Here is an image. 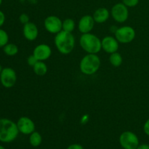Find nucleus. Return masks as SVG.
I'll return each instance as SVG.
<instances>
[{
    "label": "nucleus",
    "mask_w": 149,
    "mask_h": 149,
    "mask_svg": "<svg viewBox=\"0 0 149 149\" xmlns=\"http://www.w3.org/2000/svg\"><path fill=\"white\" fill-rule=\"evenodd\" d=\"M54 42L58 50L63 55H68L75 47V38L72 33L63 30L55 34Z\"/></svg>",
    "instance_id": "f257e3e1"
},
{
    "label": "nucleus",
    "mask_w": 149,
    "mask_h": 149,
    "mask_svg": "<svg viewBox=\"0 0 149 149\" xmlns=\"http://www.w3.org/2000/svg\"><path fill=\"white\" fill-rule=\"evenodd\" d=\"M17 123L8 119H0V141L11 143L17 138L19 133Z\"/></svg>",
    "instance_id": "f03ea898"
},
{
    "label": "nucleus",
    "mask_w": 149,
    "mask_h": 149,
    "mask_svg": "<svg viewBox=\"0 0 149 149\" xmlns=\"http://www.w3.org/2000/svg\"><path fill=\"white\" fill-rule=\"evenodd\" d=\"M81 47L89 54H97L101 50V40L91 33H82L79 39Z\"/></svg>",
    "instance_id": "7ed1b4c3"
},
{
    "label": "nucleus",
    "mask_w": 149,
    "mask_h": 149,
    "mask_svg": "<svg viewBox=\"0 0 149 149\" xmlns=\"http://www.w3.org/2000/svg\"><path fill=\"white\" fill-rule=\"evenodd\" d=\"M100 63V59L97 54L87 53L80 61V71L85 75H93L99 70Z\"/></svg>",
    "instance_id": "20e7f679"
},
{
    "label": "nucleus",
    "mask_w": 149,
    "mask_h": 149,
    "mask_svg": "<svg viewBox=\"0 0 149 149\" xmlns=\"http://www.w3.org/2000/svg\"><path fill=\"white\" fill-rule=\"evenodd\" d=\"M119 144L124 149H136L139 144V138L131 131L122 132L119 138Z\"/></svg>",
    "instance_id": "39448f33"
},
{
    "label": "nucleus",
    "mask_w": 149,
    "mask_h": 149,
    "mask_svg": "<svg viewBox=\"0 0 149 149\" xmlns=\"http://www.w3.org/2000/svg\"><path fill=\"white\" fill-rule=\"evenodd\" d=\"M114 34L115 38L117 39L118 42L122 44H127L135 39L136 33L132 27L130 26H125L116 29Z\"/></svg>",
    "instance_id": "423d86ee"
},
{
    "label": "nucleus",
    "mask_w": 149,
    "mask_h": 149,
    "mask_svg": "<svg viewBox=\"0 0 149 149\" xmlns=\"http://www.w3.org/2000/svg\"><path fill=\"white\" fill-rule=\"evenodd\" d=\"M111 14L115 21L118 23H125L129 17L128 7L123 3H117L112 7Z\"/></svg>",
    "instance_id": "0eeeda50"
},
{
    "label": "nucleus",
    "mask_w": 149,
    "mask_h": 149,
    "mask_svg": "<svg viewBox=\"0 0 149 149\" xmlns=\"http://www.w3.org/2000/svg\"><path fill=\"white\" fill-rule=\"evenodd\" d=\"M1 83L6 88H11L15 84L17 81V75L14 69L12 68H4L0 74Z\"/></svg>",
    "instance_id": "6e6552de"
},
{
    "label": "nucleus",
    "mask_w": 149,
    "mask_h": 149,
    "mask_svg": "<svg viewBox=\"0 0 149 149\" xmlns=\"http://www.w3.org/2000/svg\"><path fill=\"white\" fill-rule=\"evenodd\" d=\"M44 26L49 33L56 34L62 31L63 21L58 16L49 15L45 18Z\"/></svg>",
    "instance_id": "1a4fd4ad"
},
{
    "label": "nucleus",
    "mask_w": 149,
    "mask_h": 149,
    "mask_svg": "<svg viewBox=\"0 0 149 149\" xmlns=\"http://www.w3.org/2000/svg\"><path fill=\"white\" fill-rule=\"evenodd\" d=\"M17 126L19 132L23 135H31L35 131L34 122L27 116L20 117L17 122Z\"/></svg>",
    "instance_id": "9d476101"
},
{
    "label": "nucleus",
    "mask_w": 149,
    "mask_h": 149,
    "mask_svg": "<svg viewBox=\"0 0 149 149\" xmlns=\"http://www.w3.org/2000/svg\"><path fill=\"white\" fill-rule=\"evenodd\" d=\"M33 55L38 61H45L50 58L52 49L47 44H40L33 49Z\"/></svg>",
    "instance_id": "9b49d317"
},
{
    "label": "nucleus",
    "mask_w": 149,
    "mask_h": 149,
    "mask_svg": "<svg viewBox=\"0 0 149 149\" xmlns=\"http://www.w3.org/2000/svg\"><path fill=\"white\" fill-rule=\"evenodd\" d=\"M102 49L109 54L117 52L119 49V42L115 37L111 36H105L101 40Z\"/></svg>",
    "instance_id": "f8f14e48"
},
{
    "label": "nucleus",
    "mask_w": 149,
    "mask_h": 149,
    "mask_svg": "<svg viewBox=\"0 0 149 149\" xmlns=\"http://www.w3.org/2000/svg\"><path fill=\"white\" fill-rule=\"evenodd\" d=\"M95 20L93 16L86 15L82 16L78 23V29L81 33H90L94 28Z\"/></svg>",
    "instance_id": "ddd939ff"
},
{
    "label": "nucleus",
    "mask_w": 149,
    "mask_h": 149,
    "mask_svg": "<svg viewBox=\"0 0 149 149\" xmlns=\"http://www.w3.org/2000/svg\"><path fill=\"white\" fill-rule=\"evenodd\" d=\"M23 33L24 37L28 41H34L39 35V30L36 24L31 22H29L24 25L23 29Z\"/></svg>",
    "instance_id": "4468645a"
},
{
    "label": "nucleus",
    "mask_w": 149,
    "mask_h": 149,
    "mask_svg": "<svg viewBox=\"0 0 149 149\" xmlns=\"http://www.w3.org/2000/svg\"><path fill=\"white\" fill-rule=\"evenodd\" d=\"M110 16L109 10L106 7H100L95 11L93 17L95 23H103L107 21Z\"/></svg>",
    "instance_id": "2eb2a0df"
},
{
    "label": "nucleus",
    "mask_w": 149,
    "mask_h": 149,
    "mask_svg": "<svg viewBox=\"0 0 149 149\" xmlns=\"http://www.w3.org/2000/svg\"><path fill=\"white\" fill-rule=\"evenodd\" d=\"M33 70L37 76H45L47 72V65L44 61H38L33 66Z\"/></svg>",
    "instance_id": "dca6fc26"
},
{
    "label": "nucleus",
    "mask_w": 149,
    "mask_h": 149,
    "mask_svg": "<svg viewBox=\"0 0 149 149\" xmlns=\"http://www.w3.org/2000/svg\"><path fill=\"white\" fill-rule=\"evenodd\" d=\"M42 142V137L39 132L34 131L29 136V143L33 147H38Z\"/></svg>",
    "instance_id": "f3484780"
},
{
    "label": "nucleus",
    "mask_w": 149,
    "mask_h": 149,
    "mask_svg": "<svg viewBox=\"0 0 149 149\" xmlns=\"http://www.w3.org/2000/svg\"><path fill=\"white\" fill-rule=\"evenodd\" d=\"M122 56L120 53L118 52H113V53L110 54L109 57V61L111 64L114 67H119L122 65Z\"/></svg>",
    "instance_id": "a211bd4d"
},
{
    "label": "nucleus",
    "mask_w": 149,
    "mask_h": 149,
    "mask_svg": "<svg viewBox=\"0 0 149 149\" xmlns=\"http://www.w3.org/2000/svg\"><path fill=\"white\" fill-rule=\"evenodd\" d=\"M75 29V22L73 19L67 18L63 21L62 30L65 31L72 33L73 31Z\"/></svg>",
    "instance_id": "6ab92c4d"
},
{
    "label": "nucleus",
    "mask_w": 149,
    "mask_h": 149,
    "mask_svg": "<svg viewBox=\"0 0 149 149\" xmlns=\"http://www.w3.org/2000/svg\"><path fill=\"white\" fill-rule=\"evenodd\" d=\"M4 53L9 56H14L18 52V47L15 44H7L4 47Z\"/></svg>",
    "instance_id": "aec40b11"
},
{
    "label": "nucleus",
    "mask_w": 149,
    "mask_h": 149,
    "mask_svg": "<svg viewBox=\"0 0 149 149\" xmlns=\"http://www.w3.org/2000/svg\"><path fill=\"white\" fill-rule=\"evenodd\" d=\"M9 36L5 31L0 29V47H4L7 44H8Z\"/></svg>",
    "instance_id": "412c9836"
},
{
    "label": "nucleus",
    "mask_w": 149,
    "mask_h": 149,
    "mask_svg": "<svg viewBox=\"0 0 149 149\" xmlns=\"http://www.w3.org/2000/svg\"><path fill=\"white\" fill-rule=\"evenodd\" d=\"M123 4L127 7H134L139 3V0H123Z\"/></svg>",
    "instance_id": "4be33fe9"
},
{
    "label": "nucleus",
    "mask_w": 149,
    "mask_h": 149,
    "mask_svg": "<svg viewBox=\"0 0 149 149\" xmlns=\"http://www.w3.org/2000/svg\"><path fill=\"white\" fill-rule=\"evenodd\" d=\"M19 20L23 25L26 24V23H28L29 22V16L26 13H23L19 17Z\"/></svg>",
    "instance_id": "5701e85b"
},
{
    "label": "nucleus",
    "mask_w": 149,
    "mask_h": 149,
    "mask_svg": "<svg viewBox=\"0 0 149 149\" xmlns=\"http://www.w3.org/2000/svg\"><path fill=\"white\" fill-rule=\"evenodd\" d=\"M37 61H38V60L35 58V56L33 55V54H32V55H31L30 56L27 58L28 64H29V65L31 67H33V65L36 63V62H37Z\"/></svg>",
    "instance_id": "b1692460"
},
{
    "label": "nucleus",
    "mask_w": 149,
    "mask_h": 149,
    "mask_svg": "<svg viewBox=\"0 0 149 149\" xmlns=\"http://www.w3.org/2000/svg\"><path fill=\"white\" fill-rule=\"evenodd\" d=\"M143 131L146 135L149 136V119L146 121L145 124L143 125Z\"/></svg>",
    "instance_id": "393cba45"
},
{
    "label": "nucleus",
    "mask_w": 149,
    "mask_h": 149,
    "mask_svg": "<svg viewBox=\"0 0 149 149\" xmlns=\"http://www.w3.org/2000/svg\"><path fill=\"white\" fill-rule=\"evenodd\" d=\"M66 149H84V148H83L82 146H81L80 144L74 143L68 146Z\"/></svg>",
    "instance_id": "a878e982"
},
{
    "label": "nucleus",
    "mask_w": 149,
    "mask_h": 149,
    "mask_svg": "<svg viewBox=\"0 0 149 149\" xmlns=\"http://www.w3.org/2000/svg\"><path fill=\"white\" fill-rule=\"evenodd\" d=\"M4 21H5V15L4 13L0 10V27L4 24Z\"/></svg>",
    "instance_id": "bb28decb"
},
{
    "label": "nucleus",
    "mask_w": 149,
    "mask_h": 149,
    "mask_svg": "<svg viewBox=\"0 0 149 149\" xmlns=\"http://www.w3.org/2000/svg\"><path fill=\"white\" fill-rule=\"evenodd\" d=\"M136 149H149V145L146 143L141 144V145H139L138 146V148Z\"/></svg>",
    "instance_id": "cd10ccee"
},
{
    "label": "nucleus",
    "mask_w": 149,
    "mask_h": 149,
    "mask_svg": "<svg viewBox=\"0 0 149 149\" xmlns=\"http://www.w3.org/2000/svg\"><path fill=\"white\" fill-rule=\"evenodd\" d=\"M1 71H2V68H1V65H0V74H1Z\"/></svg>",
    "instance_id": "c85d7f7f"
},
{
    "label": "nucleus",
    "mask_w": 149,
    "mask_h": 149,
    "mask_svg": "<svg viewBox=\"0 0 149 149\" xmlns=\"http://www.w3.org/2000/svg\"><path fill=\"white\" fill-rule=\"evenodd\" d=\"M0 149H5V148H4V147H3L2 146L0 145Z\"/></svg>",
    "instance_id": "c756f323"
},
{
    "label": "nucleus",
    "mask_w": 149,
    "mask_h": 149,
    "mask_svg": "<svg viewBox=\"0 0 149 149\" xmlns=\"http://www.w3.org/2000/svg\"><path fill=\"white\" fill-rule=\"evenodd\" d=\"M1 2H2V0H0V5H1Z\"/></svg>",
    "instance_id": "7c9ffc66"
}]
</instances>
